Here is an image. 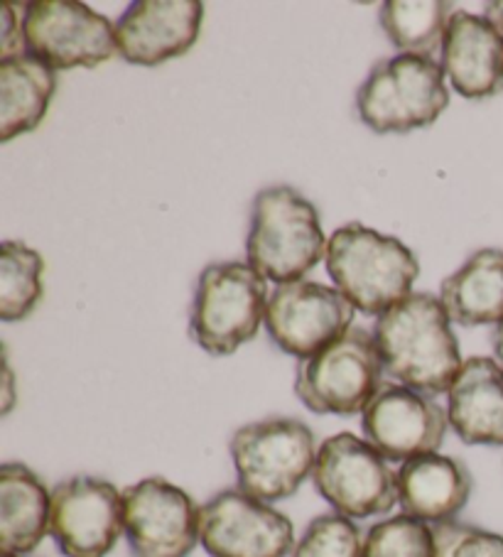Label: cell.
I'll use <instances>...</instances> for the list:
<instances>
[{"mask_svg":"<svg viewBox=\"0 0 503 557\" xmlns=\"http://www.w3.org/2000/svg\"><path fill=\"white\" fill-rule=\"evenodd\" d=\"M199 511L185 488L162 476L123 488L125 541L133 557H189L201 545Z\"/></svg>","mask_w":503,"mask_h":557,"instance_id":"10","label":"cell"},{"mask_svg":"<svg viewBox=\"0 0 503 557\" xmlns=\"http://www.w3.org/2000/svg\"><path fill=\"white\" fill-rule=\"evenodd\" d=\"M25 13L27 3H5L0 8V21H3V33H0V60H13V57H21L27 52Z\"/></svg>","mask_w":503,"mask_h":557,"instance_id":"27","label":"cell"},{"mask_svg":"<svg viewBox=\"0 0 503 557\" xmlns=\"http://www.w3.org/2000/svg\"><path fill=\"white\" fill-rule=\"evenodd\" d=\"M50 535L64 557H106L125 535L123 492L99 476H70L52 488Z\"/></svg>","mask_w":503,"mask_h":557,"instance_id":"12","label":"cell"},{"mask_svg":"<svg viewBox=\"0 0 503 557\" xmlns=\"http://www.w3.org/2000/svg\"><path fill=\"white\" fill-rule=\"evenodd\" d=\"M450 428L467 445L503 447V369L496 359L464 361L447 393Z\"/></svg>","mask_w":503,"mask_h":557,"instance_id":"18","label":"cell"},{"mask_svg":"<svg viewBox=\"0 0 503 557\" xmlns=\"http://www.w3.org/2000/svg\"><path fill=\"white\" fill-rule=\"evenodd\" d=\"M52 492L30 467H0V550L30 555L50 535Z\"/></svg>","mask_w":503,"mask_h":557,"instance_id":"19","label":"cell"},{"mask_svg":"<svg viewBox=\"0 0 503 557\" xmlns=\"http://www.w3.org/2000/svg\"><path fill=\"white\" fill-rule=\"evenodd\" d=\"M312 482L334 513L364 521L398 504V472L369 442L340 432L319 445Z\"/></svg>","mask_w":503,"mask_h":557,"instance_id":"8","label":"cell"},{"mask_svg":"<svg viewBox=\"0 0 503 557\" xmlns=\"http://www.w3.org/2000/svg\"><path fill=\"white\" fill-rule=\"evenodd\" d=\"M487 21L496 27V30L503 35V0H496V3H489L487 5Z\"/></svg>","mask_w":503,"mask_h":557,"instance_id":"29","label":"cell"},{"mask_svg":"<svg viewBox=\"0 0 503 557\" xmlns=\"http://www.w3.org/2000/svg\"><path fill=\"white\" fill-rule=\"evenodd\" d=\"M15 400H17L15 373L11 367V359H8V351L3 349V393H0V412H3V416H11V410L15 408Z\"/></svg>","mask_w":503,"mask_h":557,"instance_id":"28","label":"cell"},{"mask_svg":"<svg viewBox=\"0 0 503 557\" xmlns=\"http://www.w3.org/2000/svg\"><path fill=\"white\" fill-rule=\"evenodd\" d=\"M238 488L266 504L295 496L312 476L319 445L295 418H266L238 428L229 442Z\"/></svg>","mask_w":503,"mask_h":557,"instance_id":"4","label":"cell"},{"mask_svg":"<svg viewBox=\"0 0 503 557\" xmlns=\"http://www.w3.org/2000/svg\"><path fill=\"white\" fill-rule=\"evenodd\" d=\"M290 557H364V535L352 518L340 513L317 516L299 535Z\"/></svg>","mask_w":503,"mask_h":557,"instance_id":"25","label":"cell"},{"mask_svg":"<svg viewBox=\"0 0 503 557\" xmlns=\"http://www.w3.org/2000/svg\"><path fill=\"white\" fill-rule=\"evenodd\" d=\"M442 72L464 99L503 91V35L487 17L457 11L442 42Z\"/></svg>","mask_w":503,"mask_h":557,"instance_id":"16","label":"cell"},{"mask_svg":"<svg viewBox=\"0 0 503 557\" xmlns=\"http://www.w3.org/2000/svg\"><path fill=\"white\" fill-rule=\"evenodd\" d=\"M434 557H503V533L447 521L432 525Z\"/></svg>","mask_w":503,"mask_h":557,"instance_id":"26","label":"cell"},{"mask_svg":"<svg viewBox=\"0 0 503 557\" xmlns=\"http://www.w3.org/2000/svg\"><path fill=\"white\" fill-rule=\"evenodd\" d=\"M3 557H33V555H5V553H3Z\"/></svg>","mask_w":503,"mask_h":557,"instance_id":"31","label":"cell"},{"mask_svg":"<svg viewBox=\"0 0 503 557\" xmlns=\"http://www.w3.org/2000/svg\"><path fill=\"white\" fill-rule=\"evenodd\" d=\"M317 207L287 185L266 187L254 199L246 242L248 265L278 285L303 281L327 258Z\"/></svg>","mask_w":503,"mask_h":557,"instance_id":"3","label":"cell"},{"mask_svg":"<svg viewBox=\"0 0 503 557\" xmlns=\"http://www.w3.org/2000/svg\"><path fill=\"white\" fill-rule=\"evenodd\" d=\"M352 322L354 305L340 290L315 281L278 285L266 310L270 339L303 361L349 332Z\"/></svg>","mask_w":503,"mask_h":557,"instance_id":"13","label":"cell"},{"mask_svg":"<svg viewBox=\"0 0 503 557\" xmlns=\"http://www.w3.org/2000/svg\"><path fill=\"white\" fill-rule=\"evenodd\" d=\"M364 557H434L432 525L413 516H391L364 535Z\"/></svg>","mask_w":503,"mask_h":557,"instance_id":"24","label":"cell"},{"mask_svg":"<svg viewBox=\"0 0 503 557\" xmlns=\"http://www.w3.org/2000/svg\"><path fill=\"white\" fill-rule=\"evenodd\" d=\"M205 5L199 0H138L115 25L125 62L158 66L192 50L199 40Z\"/></svg>","mask_w":503,"mask_h":557,"instance_id":"15","label":"cell"},{"mask_svg":"<svg viewBox=\"0 0 503 557\" xmlns=\"http://www.w3.org/2000/svg\"><path fill=\"white\" fill-rule=\"evenodd\" d=\"M199 533L209 557H287L295 550L290 518L238 486L201 506Z\"/></svg>","mask_w":503,"mask_h":557,"instance_id":"11","label":"cell"},{"mask_svg":"<svg viewBox=\"0 0 503 557\" xmlns=\"http://www.w3.org/2000/svg\"><path fill=\"white\" fill-rule=\"evenodd\" d=\"M493 359H496L499 367L503 369V322L493 332Z\"/></svg>","mask_w":503,"mask_h":557,"instance_id":"30","label":"cell"},{"mask_svg":"<svg viewBox=\"0 0 503 557\" xmlns=\"http://www.w3.org/2000/svg\"><path fill=\"white\" fill-rule=\"evenodd\" d=\"M440 302L462 326L503 322V251L481 248L440 285Z\"/></svg>","mask_w":503,"mask_h":557,"instance_id":"20","label":"cell"},{"mask_svg":"<svg viewBox=\"0 0 503 557\" xmlns=\"http://www.w3.org/2000/svg\"><path fill=\"white\" fill-rule=\"evenodd\" d=\"M447 106L442 64L432 57L395 54L383 60L356 94L359 119L379 136L428 128Z\"/></svg>","mask_w":503,"mask_h":557,"instance_id":"6","label":"cell"},{"mask_svg":"<svg viewBox=\"0 0 503 557\" xmlns=\"http://www.w3.org/2000/svg\"><path fill=\"white\" fill-rule=\"evenodd\" d=\"M383 361L371 332L352 326L297 369L295 393L317 416L349 418L364 412L383 386Z\"/></svg>","mask_w":503,"mask_h":557,"instance_id":"7","label":"cell"},{"mask_svg":"<svg viewBox=\"0 0 503 557\" xmlns=\"http://www.w3.org/2000/svg\"><path fill=\"white\" fill-rule=\"evenodd\" d=\"M447 428V410L438 400L393 381L383 383L361 412L364 440L401 465L438 453Z\"/></svg>","mask_w":503,"mask_h":557,"instance_id":"14","label":"cell"},{"mask_svg":"<svg viewBox=\"0 0 503 557\" xmlns=\"http://www.w3.org/2000/svg\"><path fill=\"white\" fill-rule=\"evenodd\" d=\"M373 339L391 379L425 396L450 393L464 367L450 314L430 293H410L385 310L376 320Z\"/></svg>","mask_w":503,"mask_h":557,"instance_id":"1","label":"cell"},{"mask_svg":"<svg viewBox=\"0 0 503 557\" xmlns=\"http://www.w3.org/2000/svg\"><path fill=\"white\" fill-rule=\"evenodd\" d=\"M45 258L23 242L0 246V320H25L42 300Z\"/></svg>","mask_w":503,"mask_h":557,"instance_id":"23","label":"cell"},{"mask_svg":"<svg viewBox=\"0 0 503 557\" xmlns=\"http://www.w3.org/2000/svg\"><path fill=\"white\" fill-rule=\"evenodd\" d=\"M327 271L354 310L383 314L410 295L420 263L408 246L359 224L336 228L327 244Z\"/></svg>","mask_w":503,"mask_h":557,"instance_id":"2","label":"cell"},{"mask_svg":"<svg viewBox=\"0 0 503 557\" xmlns=\"http://www.w3.org/2000/svg\"><path fill=\"white\" fill-rule=\"evenodd\" d=\"M25 47L54 72L94 70L119 54L115 25L76 0H35L25 13Z\"/></svg>","mask_w":503,"mask_h":557,"instance_id":"9","label":"cell"},{"mask_svg":"<svg viewBox=\"0 0 503 557\" xmlns=\"http://www.w3.org/2000/svg\"><path fill=\"white\" fill-rule=\"evenodd\" d=\"M268 285L256 268L238 261L201 271L189 312V337L211 357H231L266 322Z\"/></svg>","mask_w":503,"mask_h":557,"instance_id":"5","label":"cell"},{"mask_svg":"<svg viewBox=\"0 0 503 557\" xmlns=\"http://www.w3.org/2000/svg\"><path fill=\"white\" fill-rule=\"evenodd\" d=\"M457 13L444 0H389L381 5L379 21L389 40L403 54L432 57L442 52L444 33Z\"/></svg>","mask_w":503,"mask_h":557,"instance_id":"22","label":"cell"},{"mask_svg":"<svg viewBox=\"0 0 503 557\" xmlns=\"http://www.w3.org/2000/svg\"><path fill=\"white\" fill-rule=\"evenodd\" d=\"M474 492L467 465L440 453L408 459L398 469V506L428 525L454 521Z\"/></svg>","mask_w":503,"mask_h":557,"instance_id":"17","label":"cell"},{"mask_svg":"<svg viewBox=\"0 0 503 557\" xmlns=\"http://www.w3.org/2000/svg\"><path fill=\"white\" fill-rule=\"evenodd\" d=\"M57 89L54 70L33 54L0 60V143L35 131Z\"/></svg>","mask_w":503,"mask_h":557,"instance_id":"21","label":"cell"}]
</instances>
